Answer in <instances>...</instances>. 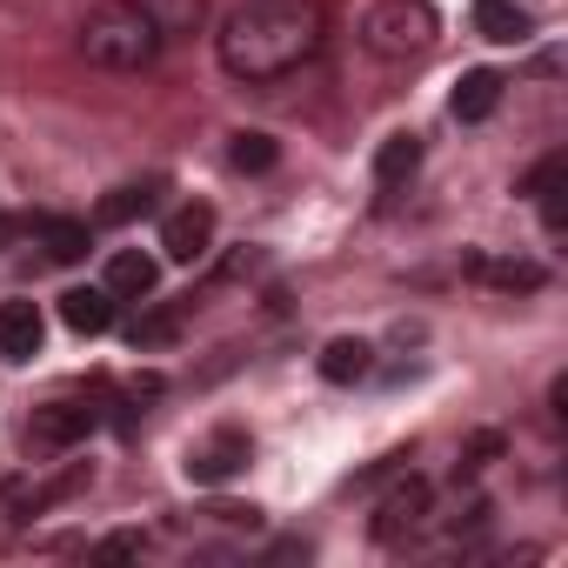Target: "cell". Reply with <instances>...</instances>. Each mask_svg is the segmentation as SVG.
I'll return each instance as SVG.
<instances>
[{"mask_svg":"<svg viewBox=\"0 0 568 568\" xmlns=\"http://www.w3.org/2000/svg\"><path fill=\"white\" fill-rule=\"evenodd\" d=\"M328 48V8L322 0H241L221 14L214 61L241 88H274L302 68H315Z\"/></svg>","mask_w":568,"mask_h":568,"instance_id":"6da1fadb","label":"cell"},{"mask_svg":"<svg viewBox=\"0 0 568 568\" xmlns=\"http://www.w3.org/2000/svg\"><path fill=\"white\" fill-rule=\"evenodd\" d=\"M161 54H168V41L141 14V0H108V8H94L81 21V61L101 74H148Z\"/></svg>","mask_w":568,"mask_h":568,"instance_id":"7a4b0ae2","label":"cell"},{"mask_svg":"<svg viewBox=\"0 0 568 568\" xmlns=\"http://www.w3.org/2000/svg\"><path fill=\"white\" fill-rule=\"evenodd\" d=\"M442 41V14L428 0H375L362 14V48L375 61H428Z\"/></svg>","mask_w":568,"mask_h":568,"instance_id":"3957f363","label":"cell"},{"mask_svg":"<svg viewBox=\"0 0 568 568\" xmlns=\"http://www.w3.org/2000/svg\"><path fill=\"white\" fill-rule=\"evenodd\" d=\"M94 428H101V408H94V402H48V408H34L28 442H34L41 455H68V448H81Z\"/></svg>","mask_w":568,"mask_h":568,"instance_id":"277c9868","label":"cell"},{"mask_svg":"<svg viewBox=\"0 0 568 568\" xmlns=\"http://www.w3.org/2000/svg\"><path fill=\"white\" fill-rule=\"evenodd\" d=\"M214 207L207 201H187V207H174L168 221H161V254L168 261H181V267H194V261H207L214 254Z\"/></svg>","mask_w":568,"mask_h":568,"instance_id":"5b68a950","label":"cell"},{"mask_svg":"<svg viewBox=\"0 0 568 568\" xmlns=\"http://www.w3.org/2000/svg\"><path fill=\"white\" fill-rule=\"evenodd\" d=\"M428 508H435V488L408 475V481L375 508V541H402V535H415V528L428 521Z\"/></svg>","mask_w":568,"mask_h":568,"instance_id":"8992f818","label":"cell"},{"mask_svg":"<svg viewBox=\"0 0 568 568\" xmlns=\"http://www.w3.org/2000/svg\"><path fill=\"white\" fill-rule=\"evenodd\" d=\"M247 462H254V442H247V435H241V428H221V435H214V442H201V448H194V455H187V475H194V481H207V488H214V481H227V475H241V468H247Z\"/></svg>","mask_w":568,"mask_h":568,"instance_id":"52a82bcc","label":"cell"},{"mask_svg":"<svg viewBox=\"0 0 568 568\" xmlns=\"http://www.w3.org/2000/svg\"><path fill=\"white\" fill-rule=\"evenodd\" d=\"M48 342V322L34 302H0V362H34Z\"/></svg>","mask_w":568,"mask_h":568,"instance_id":"ba28073f","label":"cell"},{"mask_svg":"<svg viewBox=\"0 0 568 568\" xmlns=\"http://www.w3.org/2000/svg\"><path fill=\"white\" fill-rule=\"evenodd\" d=\"M154 281H161V261L141 254V247H121V254L108 261V274H101V288H108L114 302H148Z\"/></svg>","mask_w":568,"mask_h":568,"instance_id":"9c48e42d","label":"cell"},{"mask_svg":"<svg viewBox=\"0 0 568 568\" xmlns=\"http://www.w3.org/2000/svg\"><path fill=\"white\" fill-rule=\"evenodd\" d=\"M501 88H508V81H501L495 68H468V74L455 81V94H448V114H455L462 128H475V121H488V114L501 108Z\"/></svg>","mask_w":568,"mask_h":568,"instance_id":"30bf717a","label":"cell"},{"mask_svg":"<svg viewBox=\"0 0 568 568\" xmlns=\"http://www.w3.org/2000/svg\"><path fill=\"white\" fill-rule=\"evenodd\" d=\"M161 194H168V181H161V174H148V181H128V187H114V194L94 207V221H101V227H128V221L154 214V207H161Z\"/></svg>","mask_w":568,"mask_h":568,"instance_id":"8fae6325","label":"cell"},{"mask_svg":"<svg viewBox=\"0 0 568 568\" xmlns=\"http://www.w3.org/2000/svg\"><path fill=\"white\" fill-rule=\"evenodd\" d=\"M368 375H375V342H362V335H335V342L322 348V382L355 388V382H368Z\"/></svg>","mask_w":568,"mask_h":568,"instance_id":"7c38bea8","label":"cell"},{"mask_svg":"<svg viewBox=\"0 0 568 568\" xmlns=\"http://www.w3.org/2000/svg\"><path fill=\"white\" fill-rule=\"evenodd\" d=\"M415 168H422V134H388L375 148V187L382 194H402L415 181Z\"/></svg>","mask_w":568,"mask_h":568,"instance_id":"4fadbf2b","label":"cell"},{"mask_svg":"<svg viewBox=\"0 0 568 568\" xmlns=\"http://www.w3.org/2000/svg\"><path fill=\"white\" fill-rule=\"evenodd\" d=\"M475 281H488V288H501V295H535L541 281H548V267H535V261H488V254H468L462 261Z\"/></svg>","mask_w":568,"mask_h":568,"instance_id":"5bb4252c","label":"cell"},{"mask_svg":"<svg viewBox=\"0 0 568 568\" xmlns=\"http://www.w3.org/2000/svg\"><path fill=\"white\" fill-rule=\"evenodd\" d=\"M61 322L74 335H108L114 328V295L101 288V281H94V288H68L61 295Z\"/></svg>","mask_w":568,"mask_h":568,"instance_id":"9a60e30c","label":"cell"},{"mask_svg":"<svg viewBox=\"0 0 568 568\" xmlns=\"http://www.w3.org/2000/svg\"><path fill=\"white\" fill-rule=\"evenodd\" d=\"M141 14L161 28V41L174 48V41H194L201 34V21H207V0H141Z\"/></svg>","mask_w":568,"mask_h":568,"instance_id":"2e32d148","label":"cell"},{"mask_svg":"<svg viewBox=\"0 0 568 568\" xmlns=\"http://www.w3.org/2000/svg\"><path fill=\"white\" fill-rule=\"evenodd\" d=\"M561 168H568L561 154H541V161H535V168L521 174V194H528V201L541 207V221H548L555 234H561Z\"/></svg>","mask_w":568,"mask_h":568,"instance_id":"e0dca14e","label":"cell"},{"mask_svg":"<svg viewBox=\"0 0 568 568\" xmlns=\"http://www.w3.org/2000/svg\"><path fill=\"white\" fill-rule=\"evenodd\" d=\"M34 241L48 247V261H81V254H88V221L41 214V221H34Z\"/></svg>","mask_w":568,"mask_h":568,"instance_id":"ac0fdd59","label":"cell"},{"mask_svg":"<svg viewBox=\"0 0 568 568\" xmlns=\"http://www.w3.org/2000/svg\"><path fill=\"white\" fill-rule=\"evenodd\" d=\"M475 28H481L488 41H501V48L528 41V14L515 8V0H475Z\"/></svg>","mask_w":568,"mask_h":568,"instance_id":"d6986e66","label":"cell"},{"mask_svg":"<svg viewBox=\"0 0 568 568\" xmlns=\"http://www.w3.org/2000/svg\"><path fill=\"white\" fill-rule=\"evenodd\" d=\"M227 161H234L241 174H267V168L281 161V148H274V134H261V128H241V134L227 141Z\"/></svg>","mask_w":568,"mask_h":568,"instance_id":"ffe728a7","label":"cell"},{"mask_svg":"<svg viewBox=\"0 0 568 568\" xmlns=\"http://www.w3.org/2000/svg\"><path fill=\"white\" fill-rule=\"evenodd\" d=\"M174 328H181V315H174V308H154V315H141V322L128 328V342H134V348H161V342H174Z\"/></svg>","mask_w":568,"mask_h":568,"instance_id":"44dd1931","label":"cell"},{"mask_svg":"<svg viewBox=\"0 0 568 568\" xmlns=\"http://www.w3.org/2000/svg\"><path fill=\"white\" fill-rule=\"evenodd\" d=\"M101 555H141V535H108Z\"/></svg>","mask_w":568,"mask_h":568,"instance_id":"7402d4cb","label":"cell"}]
</instances>
